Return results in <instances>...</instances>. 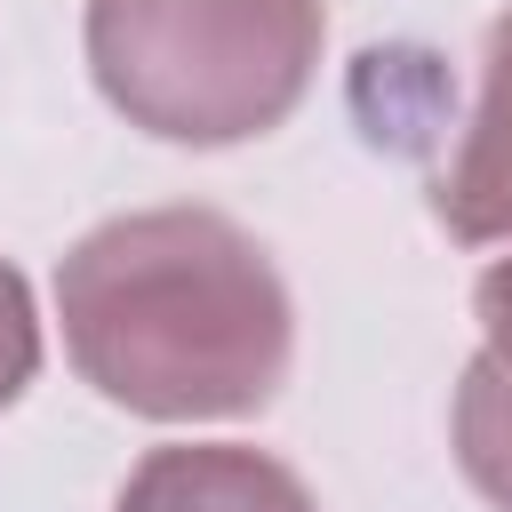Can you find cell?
<instances>
[{"mask_svg": "<svg viewBox=\"0 0 512 512\" xmlns=\"http://www.w3.org/2000/svg\"><path fill=\"white\" fill-rule=\"evenodd\" d=\"M80 368L152 416H216L272 392L288 312L256 248L216 216H136L64 272Z\"/></svg>", "mask_w": 512, "mask_h": 512, "instance_id": "6da1fadb", "label": "cell"}, {"mask_svg": "<svg viewBox=\"0 0 512 512\" xmlns=\"http://www.w3.org/2000/svg\"><path fill=\"white\" fill-rule=\"evenodd\" d=\"M312 0H96V72L160 136H248L288 112Z\"/></svg>", "mask_w": 512, "mask_h": 512, "instance_id": "7a4b0ae2", "label": "cell"}, {"mask_svg": "<svg viewBox=\"0 0 512 512\" xmlns=\"http://www.w3.org/2000/svg\"><path fill=\"white\" fill-rule=\"evenodd\" d=\"M120 512H312L296 480L240 448H168L136 472Z\"/></svg>", "mask_w": 512, "mask_h": 512, "instance_id": "3957f363", "label": "cell"}, {"mask_svg": "<svg viewBox=\"0 0 512 512\" xmlns=\"http://www.w3.org/2000/svg\"><path fill=\"white\" fill-rule=\"evenodd\" d=\"M440 208H448V224L472 232V240L512 224V16H504L496 40H488V112H480V136H472L456 184L440 192Z\"/></svg>", "mask_w": 512, "mask_h": 512, "instance_id": "277c9868", "label": "cell"}, {"mask_svg": "<svg viewBox=\"0 0 512 512\" xmlns=\"http://www.w3.org/2000/svg\"><path fill=\"white\" fill-rule=\"evenodd\" d=\"M464 464L488 496L512 504V360H480L464 392Z\"/></svg>", "mask_w": 512, "mask_h": 512, "instance_id": "5b68a950", "label": "cell"}, {"mask_svg": "<svg viewBox=\"0 0 512 512\" xmlns=\"http://www.w3.org/2000/svg\"><path fill=\"white\" fill-rule=\"evenodd\" d=\"M24 368H32V320H24V288L0 272V400L24 384Z\"/></svg>", "mask_w": 512, "mask_h": 512, "instance_id": "8992f818", "label": "cell"}, {"mask_svg": "<svg viewBox=\"0 0 512 512\" xmlns=\"http://www.w3.org/2000/svg\"><path fill=\"white\" fill-rule=\"evenodd\" d=\"M480 312H488V328H496V344H504V360H512V264H504V272H488Z\"/></svg>", "mask_w": 512, "mask_h": 512, "instance_id": "52a82bcc", "label": "cell"}]
</instances>
